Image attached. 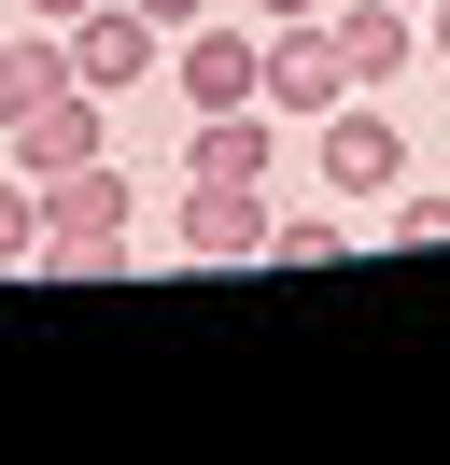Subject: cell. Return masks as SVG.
<instances>
[{
    "instance_id": "cell-11",
    "label": "cell",
    "mask_w": 450,
    "mask_h": 465,
    "mask_svg": "<svg viewBox=\"0 0 450 465\" xmlns=\"http://www.w3.org/2000/svg\"><path fill=\"white\" fill-rule=\"evenodd\" d=\"M268 254H281V268H338V254H352V198H324V212H268Z\"/></svg>"
},
{
    "instance_id": "cell-4",
    "label": "cell",
    "mask_w": 450,
    "mask_h": 465,
    "mask_svg": "<svg viewBox=\"0 0 450 465\" xmlns=\"http://www.w3.org/2000/svg\"><path fill=\"white\" fill-rule=\"evenodd\" d=\"M0 155H15L28 183H56V170H99V155H112V99H99V85H43L28 114H0Z\"/></svg>"
},
{
    "instance_id": "cell-15",
    "label": "cell",
    "mask_w": 450,
    "mask_h": 465,
    "mask_svg": "<svg viewBox=\"0 0 450 465\" xmlns=\"http://www.w3.org/2000/svg\"><path fill=\"white\" fill-rule=\"evenodd\" d=\"M127 15H155V29H197V15H211V0H127Z\"/></svg>"
},
{
    "instance_id": "cell-3",
    "label": "cell",
    "mask_w": 450,
    "mask_h": 465,
    "mask_svg": "<svg viewBox=\"0 0 450 465\" xmlns=\"http://www.w3.org/2000/svg\"><path fill=\"white\" fill-rule=\"evenodd\" d=\"M169 85H183L197 114H240V99H268V29L211 0L197 29H169Z\"/></svg>"
},
{
    "instance_id": "cell-17",
    "label": "cell",
    "mask_w": 450,
    "mask_h": 465,
    "mask_svg": "<svg viewBox=\"0 0 450 465\" xmlns=\"http://www.w3.org/2000/svg\"><path fill=\"white\" fill-rule=\"evenodd\" d=\"M422 43H436V71H450V0H436V15H422Z\"/></svg>"
},
{
    "instance_id": "cell-8",
    "label": "cell",
    "mask_w": 450,
    "mask_h": 465,
    "mask_svg": "<svg viewBox=\"0 0 450 465\" xmlns=\"http://www.w3.org/2000/svg\"><path fill=\"white\" fill-rule=\"evenodd\" d=\"M324 29H338V71H352V85H394V71L422 57V15H408V0H324Z\"/></svg>"
},
{
    "instance_id": "cell-12",
    "label": "cell",
    "mask_w": 450,
    "mask_h": 465,
    "mask_svg": "<svg viewBox=\"0 0 450 465\" xmlns=\"http://www.w3.org/2000/svg\"><path fill=\"white\" fill-rule=\"evenodd\" d=\"M28 240H43V183L15 170V183H0V268H28Z\"/></svg>"
},
{
    "instance_id": "cell-18",
    "label": "cell",
    "mask_w": 450,
    "mask_h": 465,
    "mask_svg": "<svg viewBox=\"0 0 450 465\" xmlns=\"http://www.w3.org/2000/svg\"><path fill=\"white\" fill-rule=\"evenodd\" d=\"M408 15H436V0H408Z\"/></svg>"
},
{
    "instance_id": "cell-6",
    "label": "cell",
    "mask_w": 450,
    "mask_h": 465,
    "mask_svg": "<svg viewBox=\"0 0 450 465\" xmlns=\"http://www.w3.org/2000/svg\"><path fill=\"white\" fill-rule=\"evenodd\" d=\"M338 99H352V71H338V29H324V15H281V29H268V114H338Z\"/></svg>"
},
{
    "instance_id": "cell-10",
    "label": "cell",
    "mask_w": 450,
    "mask_h": 465,
    "mask_svg": "<svg viewBox=\"0 0 450 465\" xmlns=\"http://www.w3.org/2000/svg\"><path fill=\"white\" fill-rule=\"evenodd\" d=\"M43 85H71V43L56 29H0V114H28Z\"/></svg>"
},
{
    "instance_id": "cell-2",
    "label": "cell",
    "mask_w": 450,
    "mask_h": 465,
    "mask_svg": "<svg viewBox=\"0 0 450 465\" xmlns=\"http://www.w3.org/2000/svg\"><path fill=\"white\" fill-rule=\"evenodd\" d=\"M309 183H324V198H352V212L408 183V127L380 114V85H352L338 114H309Z\"/></svg>"
},
{
    "instance_id": "cell-1",
    "label": "cell",
    "mask_w": 450,
    "mask_h": 465,
    "mask_svg": "<svg viewBox=\"0 0 450 465\" xmlns=\"http://www.w3.org/2000/svg\"><path fill=\"white\" fill-rule=\"evenodd\" d=\"M127 254H141V226H127L112 155H99V170H56V183H43V240H28V268H43V282H112Z\"/></svg>"
},
{
    "instance_id": "cell-14",
    "label": "cell",
    "mask_w": 450,
    "mask_h": 465,
    "mask_svg": "<svg viewBox=\"0 0 450 465\" xmlns=\"http://www.w3.org/2000/svg\"><path fill=\"white\" fill-rule=\"evenodd\" d=\"M15 15H28V29H71V15H99V0H15Z\"/></svg>"
},
{
    "instance_id": "cell-13",
    "label": "cell",
    "mask_w": 450,
    "mask_h": 465,
    "mask_svg": "<svg viewBox=\"0 0 450 465\" xmlns=\"http://www.w3.org/2000/svg\"><path fill=\"white\" fill-rule=\"evenodd\" d=\"M394 240H408V254H436V240H450V183H408V198H394Z\"/></svg>"
},
{
    "instance_id": "cell-7",
    "label": "cell",
    "mask_w": 450,
    "mask_h": 465,
    "mask_svg": "<svg viewBox=\"0 0 450 465\" xmlns=\"http://www.w3.org/2000/svg\"><path fill=\"white\" fill-rule=\"evenodd\" d=\"M183 183H281V114H268V99L197 114L183 127Z\"/></svg>"
},
{
    "instance_id": "cell-9",
    "label": "cell",
    "mask_w": 450,
    "mask_h": 465,
    "mask_svg": "<svg viewBox=\"0 0 450 465\" xmlns=\"http://www.w3.org/2000/svg\"><path fill=\"white\" fill-rule=\"evenodd\" d=\"M183 254H197V268L268 254V183H183Z\"/></svg>"
},
{
    "instance_id": "cell-5",
    "label": "cell",
    "mask_w": 450,
    "mask_h": 465,
    "mask_svg": "<svg viewBox=\"0 0 450 465\" xmlns=\"http://www.w3.org/2000/svg\"><path fill=\"white\" fill-rule=\"evenodd\" d=\"M56 43H71V85H99V99H127V85H155V71H169V29H155V15H127V0L71 15Z\"/></svg>"
},
{
    "instance_id": "cell-16",
    "label": "cell",
    "mask_w": 450,
    "mask_h": 465,
    "mask_svg": "<svg viewBox=\"0 0 450 465\" xmlns=\"http://www.w3.org/2000/svg\"><path fill=\"white\" fill-rule=\"evenodd\" d=\"M240 15H253V29H281V15H324V0H240Z\"/></svg>"
}]
</instances>
